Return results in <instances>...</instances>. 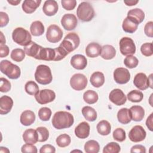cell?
Instances as JSON below:
<instances>
[{
    "label": "cell",
    "mask_w": 153,
    "mask_h": 153,
    "mask_svg": "<svg viewBox=\"0 0 153 153\" xmlns=\"http://www.w3.org/2000/svg\"><path fill=\"white\" fill-rule=\"evenodd\" d=\"M74 122L73 115L66 111H58L54 114L52 119V124L58 130L69 128Z\"/></svg>",
    "instance_id": "1"
},
{
    "label": "cell",
    "mask_w": 153,
    "mask_h": 153,
    "mask_svg": "<svg viewBox=\"0 0 153 153\" xmlns=\"http://www.w3.org/2000/svg\"><path fill=\"white\" fill-rule=\"evenodd\" d=\"M35 80L42 85H47L51 82L53 76L50 68L45 65H38L35 72Z\"/></svg>",
    "instance_id": "2"
},
{
    "label": "cell",
    "mask_w": 153,
    "mask_h": 153,
    "mask_svg": "<svg viewBox=\"0 0 153 153\" xmlns=\"http://www.w3.org/2000/svg\"><path fill=\"white\" fill-rule=\"evenodd\" d=\"M94 10L92 5L88 2H82L76 10L78 18L84 22L91 21L94 16Z\"/></svg>",
    "instance_id": "3"
},
{
    "label": "cell",
    "mask_w": 153,
    "mask_h": 153,
    "mask_svg": "<svg viewBox=\"0 0 153 153\" xmlns=\"http://www.w3.org/2000/svg\"><path fill=\"white\" fill-rule=\"evenodd\" d=\"M0 70L2 74L12 79L19 78L21 74L20 68L8 60H4L1 62Z\"/></svg>",
    "instance_id": "4"
},
{
    "label": "cell",
    "mask_w": 153,
    "mask_h": 153,
    "mask_svg": "<svg viewBox=\"0 0 153 153\" xmlns=\"http://www.w3.org/2000/svg\"><path fill=\"white\" fill-rule=\"evenodd\" d=\"M79 43L80 39L78 34L75 32H71L65 36L59 46L62 47L68 54H69L79 46Z\"/></svg>",
    "instance_id": "5"
},
{
    "label": "cell",
    "mask_w": 153,
    "mask_h": 153,
    "mask_svg": "<svg viewBox=\"0 0 153 153\" xmlns=\"http://www.w3.org/2000/svg\"><path fill=\"white\" fill-rule=\"evenodd\" d=\"M12 38L16 43L24 47L32 41L30 33L28 30L21 27L14 29L12 33Z\"/></svg>",
    "instance_id": "6"
},
{
    "label": "cell",
    "mask_w": 153,
    "mask_h": 153,
    "mask_svg": "<svg viewBox=\"0 0 153 153\" xmlns=\"http://www.w3.org/2000/svg\"><path fill=\"white\" fill-rule=\"evenodd\" d=\"M120 50L124 56L133 55L136 52V45L133 40L128 37H123L120 41Z\"/></svg>",
    "instance_id": "7"
},
{
    "label": "cell",
    "mask_w": 153,
    "mask_h": 153,
    "mask_svg": "<svg viewBox=\"0 0 153 153\" xmlns=\"http://www.w3.org/2000/svg\"><path fill=\"white\" fill-rule=\"evenodd\" d=\"M63 36V31L60 27L56 25H51L47 28L46 38L48 41L51 43L59 42Z\"/></svg>",
    "instance_id": "8"
},
{
    "label": "cell",
    "mask_w": 153,
    "mask_h": 153,
    "mask_svg": "<svg viewBox=\"0 0 153 153\" xmlns=\"http://www.w3.org/2000/svg\"><path fill=\"white\" fill-rule=\"evenodd\" d=\"M35 98L38 103L44 105L53 102L56 98V94L51 90L43 89L35 95Z\"/></svg>",
    "instance_id": "9"
},
{
    "label": "cell",
    "mask_w": 153,
    "mask_h": 153,
    "mask_svg": "<svg viewBox=\"0 0 153 153\" xmlns=\"http://www.w3.org/2000/svg\"><path fill=\"white\" fill-rule=\"evenodd\" d=\"M70 85L76 91L82 90L87 85V79L82 74H75L70 79Z\"/></svg>",
    "instance_id": "10"
},
{
    "label": "cell",
    "mask_w": 153,
    "mask_h": 153,
    "mask_svg": "<svg viewBox=\"0 0 153 153\" xmlns=\"http://www.w3.org/2000/svg\"><path fill=\"white\" fill-rule=\"evenodd\" d=\"M146 133L141 126H134L128 133L130 140L133 142H139L143 140L146 137Z\"/></svg>",
    "instance_id": "11"
},
{
    "label": "cell",
    "mask_w": 153,
    "mask_h": 153,
    "mask_svg": "<svg viewBox=\"0 0 153 153\" xmlns=\"http://www.w3.org/2000/svg\"><path fill=\"white\" fill-rule=\"evenodd\" d=\"M115 81L119 84L127 83L130 79V74L128 69L124 68H118L114 72Z\"/></svg>",
    "instance_id": "12"
},
{
    "label": "cell",
    "mask_w": 153,
    "mask_h": 153,
    "mask_svg": "<svg viewBox=\"0 0 153 153\" xmlns=\"http://www.w3.org/2000/svg\"><path fill=\"white\" fill-rule=\"evenodd\" d=\"M109 99L111 102L117 106L124 105L127 98L123 91L119 88H115L112 90L109 95Z\"/></svg>",
    "instance_id": "13"
},
{
    "label": "cell",
    "mask_w": 153,
    "mask_h": 153,
    "mask_svg": "<svg viewBox=\"0 0 153 153\" xmlns=\"http://www.w3.org/2000/svg\"><path fill=\"white\" fill-rule=\"evenodd\" d=\"M78 20L76 16L73 14H65L61 19V24L63 28L67 30H72L77 26Z\"/></svg>",
    "instance_id": "14"
},
{
    "label": "cell",
    "mask_w": 153,
    "mask_h": 153,
    "mask_svg": "<svg viewBox=\"0 0 153 153\" xmlns=\"http://www.w3.org/2000/svg\"><path fill=\"white\" fill-rule=\"evenodd\" d=\"M133 84L136 87L140 90H145L149 87L148 78L146 75L142 72L138 73L135 75Z\"/></svg>",
    "instance_id": "15"
},
{
    "label": "cell",
    "mask_w": 153,
    "mask_h": 153,
    "mask_svg": "<svg viewBox=\"0 0 153 153\" xmlns=\"http://www.w3.org/2000/svg\"><path fill=\"white\" fill-rule=\"evenodd\" d=\"M13 106V99L8 96H2L0 98V114L6 115L9 113Z\"/></svg>",
    "instance_id": "16"
},
{
    "label": "cell",
    "mask_w": 153,
    "mask_h": 153,
    "mask_svg": "<svg viewBox=\"0 0 153 153\" xmlns=\"http://www.w3.org/2000/svg\"><path fill=\"white\" fill-rule=\"evenodd\" d=\"M42 48V47L38 45L35 42L31 41L29 44L24 47V51L28 56L38 59Z\"/></svg>",
    "instance_id": "17"
},
{
    "label": "cell",
    "mask_w": 153,
    "mask_h": 153,
    "mask_svg": "<svg viewBox=\"0 0 153 153\" xmlns=\"http://www.w3.org/2000/svg\"><path fill=\"white\" fill-rule=\"evenodd\" d=\"M87 64L86 57L82 54H75L71 59L72 66L78 70H82L85 68Z\"/></svg>",
    "instance_id": "18"
},
{
    "label": "cell",
    "mask_w": 153,
    "mask_h": 153,
    "mask_svg": "<svg viewBox=\"0 0 153 153\" xmlns=\"http://www.w3.org/2000/svg\"><path fill=\"white\" fill-rule=\"evenodd\" d=\"M90 130V126L87 122H81L75 128V136L79 139H85L89 136Z\"/></svg>",
    "instance_id": "19"
},
{
    "label": "cell",
    "mask_w": 153,
    "mask_h": 153,
    "mask_svg": "<svg viewBox=\"0 0 153 153\" xmlns=\"http://www.w3.org/2000/svg\"><path fill=\"white\" fill-rule=\"evenodd\" d=\"M57 2L54 0L45 1L42 10L44 13L48 16H52L56 14L58 11Z\"/></svg>",
    "instance_id": "20"
},
{
    "label": "cell",
    "mask_w": 153,
    "mask_h": 153,
    "mask_svg": "<svg viewBox=\"0 0 153 153\" xmlns=\"http://www.w3.org/2000/svg\"><path fill=\"white\" fill-rule=\"evenodd\" d=\"M127 17L136 22L138 25L142 23L145 19V13L140 8H134L129 10L127 13Z\"/></svg>",
    "instance_id": "21"
},
{
    "label": "cell",
    "mask_w": 153,
    "mask_h": 153,
    "mask_svg": "<svg viewBox=\"0 0 153 153\" xmlns=\"http://www.w3.org/2000/svg\"><path fill=\"white\" fill-rule=\"evenodd\" d=\"M130 113L131 120L134 121H140L143 120L145 116V110L139 105L132 106L130 109Z\"/></svg>",
    "instance_id": "22"
},
{
    "label": "cell",
    "mask_w": 153,
    "mask_h": 153,
    "mask_svg": "<svg viewBox=\"0 0 153 153\" xmlns=\"http://www.w3.org/2000/svg\"><path fill=\"white\" fill-rule=\"evenodd\" d=\"M102 47L97 42H91L85 48L86 55L91 58H94L100 55Z\"/></svg>",
    "instance_id": "23"
},
{
    "label": "cell",
    "mask_w": 153,
    "mask_h": 153,
    "mask_svg": "<svg viewBox=\"0 0 153 153\" xmlns=\"http://www.w3.org/2000/svg\"><path fill=\"white\" fill-rule=\"evenodd\" d=\"M41 3V1L38 0H25L23 2L22 7L26 13L31 14L36 10Z\"/></svg>",
    "instance_id": "24"
},
{
    "label": "cell",
    "mask_w": 153,
    "mask_h": 153,
    "mask_svg": "<svg viewBox=\"0 0 153 153\" xmlns=\"http://www.w3.org/2000/svg\"><path fill=\"white\" fill-rule=\"evenodd\" d=\"M35 118L36 117L33 111L30 110H26L22 113L20 120L22 125L29 126L34 123Z\"/></svg>",
    "instance_id": "25"
},
{
    "label": "cell",
    "mask_w": 153,
    "mask_h": 153,
    "mask_svg": "<svg viewBox=\"0 0 153 153\" xmlns=\"http://www.w3.org/2000/svg\"><path fill=\"white\" fill-rule=\"evenodd\" d=\"M23 139L26 143H36L38 141V136L36 130H33V128H29L26 130L23 134Z\"/></svg>",
    "instance_id": "26"
},
{
    "label": "cell",
    "mask_w": 153,
    "mask_h": 153,
    "mask_svg": "<svg viewBox=\"0 0 153 153\" xmlns=\"http://www.w3.org/2000/svg\"><path fill=\"white\" fill-rule=\"evenodd\" d=\"M56 58V52L54 48H42L38 60L45 61H54Z\"/></svg>",
    "instance_id": "27"
},
{
    "label": "cell",
    "mask_w": 153,
    "mask_h": 153,
    "mask_svg": "<svg viewBox=\"0 0 153 153\" xmlns=\"http://www.w3.org/2000/svg\"><path fill=\"white\" fill-rule=\"evenodd\" d=\"M90 80L91 85L93 87L99 88L103 85L105 82V76L101 72H94L91 75Z\"/></svg>",
    "instance_id": "28"
},
{
    "label": "cell",
    "mask_w": 153,
    "mask_h": 153,
    "mask_svg": "<svg viewBox=\"0 0 153 153\" xmlns=\"http://www.w3.org/2000/svg\"><path fill=\"white\" fill-rule=\"evenodd\" d=\"M116 54L115 48L111 45H105L102 47L100 56L105 60H110L113 59Z\"/></svg>",
    "instance_id": "29"
},
{
    "label": "cell",
    "mask_w": 153,
    "mask_h": 153,
    "mask_svg": "<svg viewBox=\"0 0 153 153\" xmlns=\"http://www.w3.org/2000/svg\"><path fill=\"white\" fill-rule=\"evenodd\" d=\"M117 118L118 121L123 124H128L131 120L129 109L126 108L120 109L117 113Z\"/></svg>",
    "instance_id": "30"
},
{
    "label": "cell",
    "mask_w": 153,
    "mask_h": 153,
    "mask_svg": "<svg viewBox=\"0 0 153 153\" xmlns=\"http://www.w3.org/2000/svg\"><path fill=\"white\" fill-rule=\"evenodd\" d=\"M122 27L124 32L129 33H133L137 30L138 25L130 18L127 17L123 20Z\"/></svg>",
    "instance_id": "31"
},
{
    "label": "cell",
    "mask_w": 153,
    "mask_h": 153,
    "mask_svg": "<svg viewBox=\"0 0 153 153\" xmlns=\"http://www.w3.org/2000/svg\"><path fill=\"white\" fill-rule=\"evenodd\" d=\"M30 33L33 36H39L42 35L44 32V26L40 21H35L32 23L30 27Z\"/></svg>",
    "instance_id": "32"
},
{
    "label": "cell",
    "mask_w": 153,
    "mask_h": 153,
    "mask_svg": "<svg viewBox=\"0 0 153 153\" xmlns=\"http://www.w3.org/2000/svg\"><path fill=\"white\" fill-rule=\"evenodd\" d=\"M82 114L85 119L88 121H94L97 118V112L92 107L86 106L82 109Z\"/></svg>",
    "instance_id": "33"
},
{
    "label": "cell",
    "mask_w": 153,
    "mask_h": 153,
    "mask_svg": "<svg viewBox=\"0 0 153 153\" xmlns=\"http://www.w3.org/2000/svg\"><path fill=\"white\" fill-rule=\"evenodd\" d=\"M97 130L98 133L102 136L108 135L111 130L110 123L106 120H102L97 124Z\"/></svg>",
    "instance_id": "34"
},
{
    "label": "cell",
    "mask_w": 153,
    "mask_h": 153,
    "mask_svg": "<svg viewBox=\"0 0 153 153\" xmlns=\"http://www.w3.org/2000/svg\"><path fill=\"white\" fill-rule=\"evenodd\" d=\"M84 148L86 153H97L100 150V145L97 141L90 140L85 143Z\"/></svg>",
    "instance_id": "35"
},
{
    "label": "cell",
    "mask_w": 153,
    "mask_h": 153,
    "mask_svg": "<svg viewBox=\"0 0 153 153\" xmlns=\"http://www.w3.org/2000/svg\"><path fill=\"white\" fill-rule=\"evenodd\" d=\"M98 94L97 93L91 90H88L84 92L83 94L84 100L88 104H94L98 100Z\"/></svg>",
    "instance_id": "36"
},
{
    "label": "cell",
    "mask_w": 153,
    "mask_h": 153,
    "mask_svg": "<svg viewBox=\"0 0 153 153\" xmlns=\"http://www.w3.org/2000/svg\"><path fill=\"white\" fill-rule=\"evenodd\" d=\"M143 98V93L137 90H133L127 94V99L131 102H140Z\"/></svg>",
    "instance_id": "37"
},
{
    "label": "cell",
    "mask_w": 153,
    "mask_h": 153,
    "mask_svg": "<svg viewBox=\"0 0 153 153\" xmlns=\"http://www.w3.org/2000/svg\"><path fill=\"white\" fill-rule=\"evenodd\" d=\"M25 90L29 95H35L39 91L38 85L33 81H29L26 83Z\"/></svg>",
    "instance_id": "38"
},
{
    "label": "cell",
    "mask_w": 153,
    "mask_h": 153,
    "mask_svg": "<svg viewBox=\"0 0 153 153\" xmlns=\"http://www.w3.org/2000/svg\"><path fill=\"white\" fill-rule=\"evenodd\" d=\"M10 57L14 61L20 62L25 57V52L21 48H15L12 50Z\"/></svg>",
    "instance_id": "39"
},
{
    "label": "cell",
    "mask_w": 153,
    "mask_h": 153,
    "mask_svg": "<svg viewBox=\"0 0 153 153\" xmlns=\"http://www.w3.org/2000/svg\"><path fill=\"white\" fill-rule=\"evenodd\" d=\"M57 145L61 148H65L68 146L71 142V137L67 134H62L59 135L56 140Z\"/></svg>",
    "instance_id": "40"
},
{
    "label": "cell",
    "mask_w": 153,
    "mask_h": 153,
    "mask_svg": "<svg viewBox=\"0 0 153 153\" xmlns=\"http://www.w3.org/2000/svg\"><path fill=\"white\" fill-rule=\"evenodd\" d=\"M38 133V142H45L49 137V131L48 129L45 127H39L36 128Z\"/></svg>",
    "instance_id": "41"
},
{
    "label": "cell",
    "mask_w": 153,
    "mask_h": 153,
    "mask_svg": "<svg viewBox=\"0 0 153 153\" xmlns=\"http://www.w3.org/2000/svg\"><path fill=\"white\" fill-rule=\"evenodd\" d=\"M121 150L120 146L116 142H110L108 143L103 149V153H118Z\"/></svg>",
    "instance_id": "42"
},
{
    "label": "cell",
    "mask_w": 153,
    "mask_h": 153,
    "mask_svg": "<svg viewBox=\"0 0 153 153\" xmlns=\"http://www.w3.org/2000/svg\"><path fill=\"white\" fill-rule=\"evenodd\" d=\"M51 115V111L49 108L42 107L38 111V117L39 119L44 121H47L50 120Z\"/></svg>",
    "instance_id": "43"
},
{
    "label": "cell",
    "mask_w": 153,
    "mask_h": 153,
    "mask_svg": "<svg viewBox=\"0 0 153 153\" xmlns=\"http://www.w3.org/2000/svg\"><path fill=\"white\" fill-rule=\"evenodd\" d=\"M138 59L134 56H127L124 60V63L125 66L130 69L136 68L138 65Z\"/></svg>",
    "instance_id": "44"
},
{
    "label": "cell",
    "mask_w": 153,
    "mask_h": 153,
    "mask_svg": "<svg viewBox=\"0 0 153 153\" xmlns=\"http://www.w3.org/2000/svg\"><path fill=\"white\" fill-rule=\"evenodd\" d=\"M113 138L118 142H123L126 138V132L122 128H117L113 132Z\"/></svg>",
    "instance_id": "45"
},
{
    "label": "cell",
    "mask_w": 153,
    "mask_h": 153,
    "mask_svg": "<svg viewBox=\"0 0 153 153\" xmlns=\"http://www.w3.org/2000/svg\"><path fill=\"white\" fill-rule=\"evenodd\" d=\"M140 51L145 56L149 57L152 56L153 54L152 42H146L143 44L140 47Z\"/></svg>",
    "instance_id": "46"
},
{
    "label": "cell",
    "mask_w": 153,
    "mask_h": 153,
    "mask_svg": "<svg viewBox=\"0 0 153 153\" xmlns=\"http://www.w3.org/2000/svg\"><path fill=\"white\" fill-rule=\"evenodd\" d=\"M0 91L2 93H6L10 91L11 89V83L6 78H4L3 77H1L0 79Z\"/></svg>",
    "instance_id": "47"
},
{
    "label": "cell",
    "mask_w": 153,
    "mask_h": 153,
    "mask_svg": "<svg viewBox=\"0 0 153 153\" xmlns=\"http://www.w3.org/2000/svg\"><path fill=\"white\" fill-rule=\"evenodd\" d=\"M61 4L64 9L69 11L75 8L76 5V1L75 0H62Z\"/></svg>",
    "instance_id": "48"
},
{
    "label": "cell",
    "mask_w": 153,
    "mask_h": 153,
    "mask_svg": "<svg viewBox=\"0 0 153 153\" xmlns=\"http://www.w3.org/2000/svg\"><path fill=\"white\" fill-rule=\"evenodd\" d=\"M21 151L23 153H36L37 152V148L33 144H29L26 143L22 146Z\"/></svg>",
    "instance_id": "49"
},
{
    "label": "cell",
    "mask_w": 153,
    "mask_h": 153,
    "mask_svg": "<svg viewBox=\"0 0 153 153\" xmlns=\"http://www.w3.org/2000/svg\"><path fill=\"white\" fill-rule=\"evenodd\" d=\"M153 22L150 21L146 23L144 27V32L146 36L150 38L153 37Z\"/></svg>",
    "instance_id": "50"
},
{
    "label": "cell",
    "mask_w": 153,
    "mask_h": 153,
    "mask_svg": "<svg viewBox=\"0 0 153 153\" xmlns=\"http://www.w3.org/2000/svg\"><path fill=\"white\" fill-rule=\"evenodd\" d=\"M0 27H2L7 25L9 22V17L8 14L3 11L0 12Z\"/></svg>",
    "instance_id": "51"
},
{
    "label": "cell",
    "mask_w": 153,
    "mask_h": 153,
    "mask_svg": "<svg viewBox=\"0 0 153 153\" xmlns=\"http://www.w3.org/2000/svg\"><path fill=\"white\" fill-rule=\"evenodd\" d=\"M56 152V149L54 146H53L51 145L50 144H47L43 145L39 150L40 153H45V152H51V153H54Z\"/></svg>",
    "instance_id": "52"
},
{
    "label": "cell",
    "mask_w": 153,
    "mask_h": 153,
    "mask_svg": "<svg viewBox=\"0 0 153 153\" xmlns=\"http://www.w3.org/2000/svg\"><path fill=\"white\" fill-rule=\"evenodd\" d=\"M130 152L131 153H145L146 148L142 145H136L131 147Z\"/></svg>",
    "instance_id": "53"
},
{
    "label": "cell",
    "mask_w": 153,
    "mask_h": 153,
    "mask_svg": "<svg viewBox=\"0 0 153 153\" xmlns=\"http://www.w3.org/2000/svg\"><path fill=\"white\" fill-rule=\"evenodd\" d=\"M9 54V48L5 44L0 43V57H7Z\"/></svg>",
    "instance_id": "54"
},
{
    "label": "cell",
    "mask_w": 153,
    "mask_h": 153,
    "mask_svg": "<svg viewBox=\"0 0 153 153\" xmlns=\"http://www.w3.org/2000/svg\"><path fill=\"white\" fill-rule=\"evenodd\" d=\"M152 120H153V113H151L150 115L147 118L146 121V127L148 128V129L152 131H153V127H152Z\"/></svg>",
    "instance_id": "55"
},
{
    "label": "cell",
    "mask_w": 153,
    "mask_h": 153,
    "mask_svg": "<svg viewBox=\"0 0 153 153\" xmlns=\"http://www.w3.org/2000/svg\"><path fill=\"white\" fill-rule=\"evenodd\" d=\"M139 1L136 0H129V1H124V4H126V5L127 6H133V5H135L136 4H137L138 3Z\"/></svg>",
    "instance_id": "56"
},
{
    "label": "cell",
    "mask_w": 153,
    "mask_h": 153,
    "mask_svg": "<svg viewBox=\"0 0 153 153\" xmlns=\"http://www.w3.org/2000/svg\"><path fill=\"white\" fill-rule=\"evenodd\" d=\"M7 2L9 4H11L12 5H18V4H19L21 2V1L20 0H16V1H14V0H10L9 1V0H8Z\"/></svg>",
    "instance_id": "57"
},
{
    "label": "cell",
    "mask_w": 153,
    "mask_h": 153,
    "mask_svg": "<svg viewBox=\"0 0 153 153\" xmlns=\"http://www.w3.org/2000/svg\"><path fill=\"white\" fill-rule=\"evenodd\" d=\"M152 74H151L148 77V82H149V87L151 88H152Z\"/></svg>",
    "instance_id": "58"
},
{
    "label": "cell",
    "mask_w": 153,
    "mask_h": 153,
    "mask_svg": "<svg viewBox=\"0 0 153 153\" xmlns=\"http://www.w3.org/2000/svg\"><path fill=\"white\" fill-rule=\"evenodd\" d=\"M0 152H3V153H5V152H10V150L5 148V147H3V146H1L0 147Z\"/></svg>",
    "instance_id": "59"
},
{
    "label": "cell",
    "mask_w": 153,
    "mask_h": 153,
    "mask_svg": "<svg viewBox=\"0 0 153 153\" xmlns=\"http://www.w3.org/2000/svg\"><path fill=\"white\" fill-rule=\"evenodd\" d=\"M1 44H5V38L2 32H1Z\"/></svg>",
    "instance_id": "60"
}]
</instances>
